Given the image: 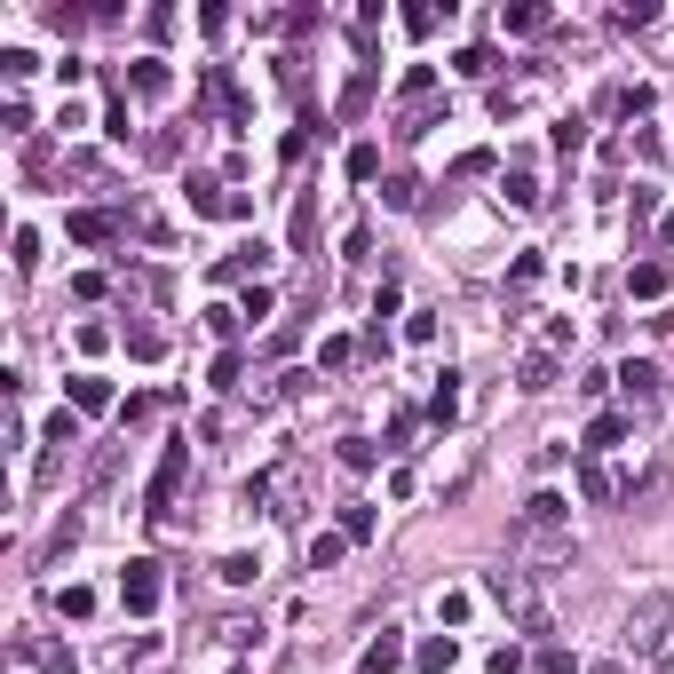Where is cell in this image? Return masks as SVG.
Listing matches in <instances>:
<instances>
[{
	"mask_svg": "<svg viewBox=\"0 0 674 674\" xmlns=\"http://www.w3.org/2000/svg\"><path fill=\"white\" fill-rule=\"evenodd\" d=\"M484 595H492V603H500L524 635H548V603H540V587H532V571H524V563L492 571V579H484Z\"/></svg>",
	"mask_w": 674,
	"mask_h": 674,
	"instance_id": "1",
	"label": "cell"
},
{
	"mask_svg": "<svg viewBox=\"0 0 674 674\" xmlns=\"http://www.w3.org/2000/svg\"><path fill=\"white\" fill-rule=\"evenodd\" d=\"M667 627H674V595H643L627 611V651H667Z\"/></svg>",
	"mask_w": 674,
	"mask_h": 674,
	"instance_id": "2",
	"label": "cell"
},
{
	"mask_svg": "<svg viewBox=\"0 0 674 674\" xmlns=\"http://www.w3.org/2000/svg\"><path fill=\"white\" fill-rule=\"evenodd\" d=\"M119 603H127L135 619H151V611H159V563H151V556H135L127 571H119Z\"/></svg>",
	"mask_w": 674,
	"mask_h": 674,
	"instance_id": "3",
	"label": "cell"
},
{
	"mask_svg": "<svg viewBox=\"0 0 674 674\" xmlns=\"http://www.w3.org/2000/svg\"><path fill=\"white\" fill-rule=\"evenodd\" d=\"M183 460H191V452H183V445H167L159 476H151V516H159V524L175 516V492H183Z\"/></svg>",
	"mask_w": 674,
	"mask_h": 674,
	"instance_id": "4",
	"label": "cell"
},
{
	"mask_svg": "<svg viewBox=\"0 0 674 674\" xmlns=\"http://www.w3.org/2000/svg\"><path fill=\"white\" fill-rule=\"evenodd\" d=\"M183 191H191V215H254L246 199H230V191H223V183H215V175H191Z\"/></svg>",
	"mask_w": 674,
	"mask_h": 674,
	"instance_id": "5",
	"label": "cell"
},
{
	"mask_svg": "<svg viewBox=\"0 0 674 674\" xmlns=\"http://www.w3.org/2000/svg\"><path fill=\"white\" fill-rule=\"evenodd\" d=\"M627 429H635L627 413H595V421H587V437H579V452H587V460H603V452L627 445Z\"/></svg>",
	"mask_w": 674,
	"mask_h": 674,
	"instance_id": "6",
	"label": "cell"
},
{
	"mask_svg": "<svg viewBox=\"0 0 674 674\" xmlns=\"http://www.w3.org/2000/svg\"><path fill=\"white\" fill-rule=\"evenodd\" d=\"M619 389H627V405L643 413V405L659 397V365H643V357H627V365H619Z\"/></svg>",
	"mask_w": 674,
	"mask_h": 674,
	"instance_id": "7",
	"label": "cell"
},
{
	"mask_svg": "<svg viewBox=\"0 0 674 674\" xmlns=\"http://www.w3.org/2000/svg\"><path fill=\"white\" fill-rule=\"evenodd\" d=\"M516 389H532V397H548V389H556V349H532V357L516 365Z\"/></svg>",
	"mask_w": 674,
	"mask_h": 674,
	"instance_id": "8",
	"label": "cell"
},
{
	"mask_svg": "<svg viewBox=\"0 0 674 674\" xmlns=\"http://www.w3.org/2000/svg\"><path fill=\"white\" fill-rule=\"evenodd\" d=\"M64 230H72L80 246H112V238H119V223H112V215H96V207H88V215H72Z\"/></svg>",
	"mask_w": 674,
	"mask_h": 674,
	"instance_id": "9",
	"label": "cell"
},
{
	"mask_svg": "<svg viewBox=\"0 0 674 674\" xmlns=\"http://www.w3.org/2000/svg\"><path fill=\"white\" fill-rule=\"evenodd\" d=\"M452 413H460V373H437V397H429V421L452 429Z\"/></svg>",
	"mask_w": 674,
	"mask_h": 674,
	"instance_id": "10",
	"label": "cell"
},
{
	"mask_svg": "<svg viewBox=\"0 0 674 674\" xmlns=\"http://www.w3.org/2000/svg\"><path fill=\"white\" fill-rule=\"evenodd\" d=\"M627 294H635V302H659V294H667V262H635Z\"/></svg>",
	"mask_w": 674,
	"mask_h": 674,
	"instance_id": "11",
	"label": "cell"
},
{
	"mask_svg": "<svg viewBox=\"0 0 674 674\" xmlns=\"http://www.w3.org/2000/svg\"><path fill=\"white\" fill-rule=\"evenodd\" d=\"M72 405H80V413H104V405H112L104 373H72Z\"/></svg>",
	"mask_w": 674,
	"mask_h": 674,
	"instance_id": "12",
	"label": "cell"
},
{
	"mask_svg": "<svg viewBox=\"0 0 674 674\" xmlns=\"http://www.w3.org/2000/svg\"><path fill=\"white\" fill-rule=\"evenodd\" d=\"M40 437H48V460H64V452L80 445V421H72V413H48V429H40Z\"/></svg>",
	"mask_w": 674,
	"mask_h": 674,
	"instance_id": "13",
	"label": "cell"
},
{
	"mask_svg": "<svg viewBox=\"0 0 674 674\" xmlns=\"http://www.w3.org/2000/svg\"><path fill=\"white\" fill-rule=\"evenodd\" d=\"M397 659H405V643H397V627H381V643L365 651V674H397Z\"/></svg>",
	"mask_w": 674,
	"mask_h": 674,
	"instance_id": "14",
	"label": "cell"
},
{
	"mask_svg": "<svg viewBox=\"0 0 674 674\" xmlns=\"http://www.w3.org/2000/svg\"><path fill=\"white\" fill-rule=\"evenodd\" d=\"M500 199H508V207H540V183H532V167L500 175Z\"/></svg>",
	"mask_w": 674,
	"mask_h": 674,
	"instance_id": "15",
	"label": "cell"
},
{
	"mask_svg": "<svg viewBox=\"0 0 674 674\" xmlns=\"http://www.w3.org/2000/svg\"><path fill=\"white\" fill-rule=\"evenodd\" d=\"M341 548H349L341 532H318V540H310V571H334V563H341Z\"/></svg>",
	"mask_w": 674,
	"mask_h": 674,
	"instance_id": "16",
	"label": "cell"
},
{
	"mask_svg": "<svg viewBox=\"0 0 674 674\" xmlns=\"http://www.w3.org/2000/svg\"><path fill=\"white\" fill-rule=\"evenodd\" d=\"M215 571H223L230 587H254V579H262V556H223Z\"/></svg>",
	"mask_w": 674,
	"mask_h": 674,
	"instance_id": "17",
	"label": "cell"
},
{
	"mask_svg": "<svg viewBox=\"0 0 674 674\" xmlns=\"http://www.w3.org/2000/svg\"><path fill=\"white\" fill-rule=\"evenodd\" d=\"M127 80H135V88H143V96H167V64H159V56H143V64H135V72H127Z\"/></svg>",
	"mask_w": 674,
	"mask_h": 674,
	"instance_id": "18",
	"label": "cell"
},
{
	"mask_svg": "<svg viewBox=\"0 0 674 674\" xmlns=\"http://www.w3.org/2000/svg\"><path fill=\"white\" fill-rule=\"evenodd\" d=\"M262 262H270V246L254 238V246H238V254H230V262H223V278H246V270H262Z\"/></svg>",
	"mask_w": 674,
	"mask_h": 674,
	"instance_id": "19",
	"label": "cell"
},
{
	"mask_svg": "<svg viewBox=\"0 0 674 674\" xmlns=\"http://www.w3.org/2000/svg\"><path fill=\"white\" fill-rule=\"evenodd\" d=\"M452 659H460V643H452V635H437V643H421V667H429V674H445Z\"/></svg>",
	"mask_w": 674,
	"mask_h": 674,
	"instance_id": "20",
	"label": "cell"
},
{
	"mask_svg": "<svg viewBox=\"0 0 674 674\" xmlns=\"http://www.w3.org/2000/svg\"><path fill=\"white\" fill-rule=\"evenodd\" d=\"M381 199H389V207H397V215H405V207H413V199H421V183H413V175H389V183H381Z\"/></svg>",
	"mask_w": 674,
	"mask_h": 674,
	"instance_id": "21",
	"label": "cell"
},
{
	"mask_svg": "<svg viewBox=\"0 0 674 674\" xmlns=\"http://www.w3.org/2000/svg\"><path fill=\"white\" fill-rule=\"evenodd\" d=\"M579 492H587V500H611V476H603V460H579Z\"/></svg>",
	"mask_w": 674,
	"mask_h": 674,
	"instance_id": "22",
	"label": "cell"
},
{
	"mask_svg": "<svg viewBox=\"0 0 674 674\" xmlns=\"http://www.w3.org/2000/svg\"><path fill=\"white\" fill-rule=\"evenodd\" d=\"M341 540H373V508L349 500V508H341Z\"/></svg>",
	"mask_w": 674,
	"mask_h": 674,
	"instance_id": "23",
	"label": "cell"
},
{
	"mask_svg": "<svg viewBox=\"0 0 674 674\" xmlns=\"http://www.w3.org/2000/svg\"><path fill=\"white\" fill-rule=\"evenodd\" d=\"M365 104H373V72H357V80H349V88H341V112H349V119L365 112Z\"/></svg>",
	"mask_w": 674,
	"mask_h": 674,
	"instance_id": "24",
	"label": "cell"
},
{
	"mask_svg": "<svg viewBox=\"0 0 674 674\" xmlns=\"http://www.w3.org/2000/svg\"><path fill=\"white\" fill-rule=\"evenodd\" d=\"M349 175H357V183H373V175H381V151H373V143H357V151H349Z\"/></svg>",
	"mask_w": 674,
	"mask_h": 674,
	"instance_id": "25",
	"label": "cell"
},
{
	"mask_svg": "<svg viewBox=\"0 0 674 674\" xmlns=\"http://www.w3.org/2000/svg\"><path fill=\"white\" fill-rule=\"evenodd\" d=\"M579 143H587V119H579V112L556 119V151H579Z\"/></svg>",
	"mask_w": 674,
	"mask_h": 674,
	"instance_id": "26",
	"label": "cell"
},
{
	"mask_svg": "<svg viewBox=\"0 0 674 674\" xmlns=\"http://www.w3.org/2000/svg\"><path fill=\"white\" fill-rule=\"evenodd\" d=\"M500 24H508V32H540V24H548V8H508Z\"/></svg>",
	"mask_w": 674,
	"mask_h": 674,
	"instance_id": "27",
	"label": "cell"
},
{
	"mask_svg": "<svg viewBox=\"0 0 674 674\" xmlns=\"http://www.w3.org/2000/svg\"><path fill=\"white\" fill-rule=\"evenodd\" d=\"M56 603H64V619H88V611H96V595H88V587H64Z\"/></svg>",
	"mask_w": 674,
	"mask_h": 674,
	"instance_id": "28",
	"label": "cell"
},
{
	"mask_svg": "<svg viewBox=\"0 0 674 674\" xmlns=\"http://www.w3.org/2000/svg\"><path fill=\"white\" fill-rule=\"evenodd\" d=\"M341 468H373V445L365 437H341Z\"/></svg>",
	"mask_w": 674,
	"mask_h": 674,
	"instance_id": "29",
	"label": "cell"
},
{
	"mask_svg": "<svg viewBox=\"0 0 674 674\" xmlns=\"http://www.w3.org/2000/svg\"><path fill=\"white\" fill-rule=\"evenodd\" d=\"M659 238H667V246H674V215H667V223H659Z\"/></svg>",
	"mask_w": 674,
	"mask_h": 674,
	"instance_id": "30",
	"label": "cell"
},
{
	"mask_svg": "<svg viewBox=\"0 0 674 674\" xmlns=\"http://www.w3.org/2000/svg\"><path fill=\"white\" fill-rule=\"evenodd\" d=\"M56 674H80V667H72V659H56Z\"/></svg>",
	"mask_w": 674,
	"mask_h": 674,
	"instance_id": "31",
	"label": "cell"
}]
</instances>
